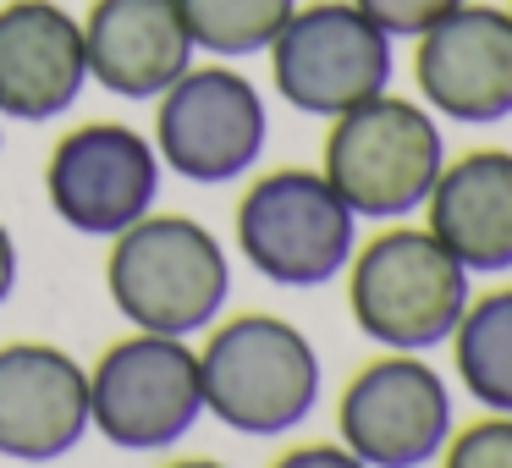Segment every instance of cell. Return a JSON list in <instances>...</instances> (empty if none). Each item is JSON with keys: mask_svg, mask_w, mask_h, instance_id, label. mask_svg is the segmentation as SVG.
I'll return each instance as SVG.
<instances>
[{"mask_svg": "<svg viewBox=\"0 0 512 468\" xmlns=\"http://www.w3.org/2000/svg\"><path fill=\"white\" fill-rule=\"evenodd\" d=\"M507 12H512V6H507Z\"/></svg>", "mask_w": 512, "mask_h": 468, "instance_id": "cell-23", "label": "cell"}, {"mask_svg": "<svg viewBox=\"0 0 512 468\" xmlns=\"http://www.w3.org/2000/svg\"><path fill=\"white\" fill-rule=\"evenodd\" d=\"M353 6L375 28H386L391 39H419L430 23H441L446 12H457L463 0H353Z\"/></svg>", "mask_w": 512, "mask_h": 468, "instance_id": "cell-19", "label": "cell"}, {"mask_svg": "<svg viewBox=\"0 0 512 468\" xmlns=\"http://www.w3.org/2000/svg\"><path fill=\"white\" fill-rule=\"evenodd\" d=\"M105 292L116 314L138 331L193 336L221 320L226 292H232V259L193 215L149 210L122 237H111Z\"/></svg>", "mask_w": 512, "mask_h": 468, "instance_id": "cell-2", "label": "cell"}, {"mask_svg": "<svg viewBox=\"0 0 512 468\" xmlns=\"http://www.w3.org/2000/svg\"><path fill=\"white\" fill-rule=\"evenodd\" d=\"M204 419L199 353L188 336L138 331L111 342L89 369V430L122 452L177 446Z\"/></svg>", "mask_w": 512, "mask_h": 468, "instance_id": "cell-6", "label": "cell"}, {"mask_svg": "<svg viewBox=\"0 0 512 468\" xmlns=\"http://www.w3.org/2000/svg\"><path fill=\"white\" fill-rule=\"evenodd\" d=\"M474 298V276L430 226H391L347 259L353 325L386 353H430L452 342Z\"/></svg>", "mask_w": 512, "mask_h": 468, "instance_id": "cell-1", "label": "cell"}, {"mask_svg": "<svg viewBox=\"0 0 512 468\" xmlns=\"http://www.w3.org/2000/svg\"><path fill=\"white\" fill-rule=\"evenodd\" d=\"M452 364L485 413H512V287L468 298L452 331Z\"/></svg>", "mask_w": 512, "mask_h": 468, "instance_id": "cell-16", "label": "cell"}, {"mask_svg": "<svg viewBox=\"0 0 512 468\" xmlns=\"http://www.w3.org/2000/svg\"><path fill=\"white\" fill-rule=\"evenodd\" d=\"M89 78L122 100H160L193 67L177 0H94L83 17Z\"/></svg>", "mask_w": 512, "mask_h": 468, "instance_id": "cell-14", "label": "cell"}, {"mask_svg": "<svg viewBox=\"0 0 512 468\" xmlns=\"http://www.w3.org/2000/svg\"><path fill=\"white\" fill-rule=\"evenodd\" d=\"M204 413L237 435H287L320 408V353L281 314H237L199 347Z\"/></svg>", "mask_w": 512, "mask_h": 468, "instance_id": "cell-3", "label": "cell"}, {"mask_svg": "<svg viewBox=\"0 0 512 468\" xmlns=\"http://www.w3.org/2000/svg\"><path fill=\"white\" fill-rule=\"evenodd\" d=\"M270 468H369V463H364V457H353L342 441H309V446L281 452Z\"/></svg>", "mask_w": 512, "mask_h": 468, "instance_id": "cell-20", "label": "cell"}, {"mask_svg": "<svg viewBox=\"0 0 512 468\" xmlns=\"http://www.w3.org/2000/svg\"><path fill=\"white\" fill-rule=\"evenodd\" d=\"M182 23H188L193 50H210L221 61H243L270 50V39L287 28L298 0H177Z\"/></svg>", "mask_w": 512, "mask_h": 468, "instance_id": "cell-17", "label": "cell"}, {"mask_svg": "<svg viewBox=\"0 0 512 468\" xmlns=\"http://www.w3.org/2000/svg\"><path fill=\"white\" fill-rule=\"evenodd\" d=\"M89 83L83 23L56 0L0 6V122H56Z\"/></svg>", "mask_w": 512, "mask_h": 468, "instance_id": "cell-13", "label": "cell"}, {"mask_svg": "<svg viewBox=\"0 0 512 468\" xmlns=\"http://www.w3.org/2000/svg\"><path fill=\"white\" fill-rule=\"evenodd\" d=\"M166 468H226V463H215V457H182V463H166Z\"/></svg>", "mask_w": 512, "mask_h": 468, "instance_id": "cell-22", "label": "cell"}, {"mask_svg": "<svg viewBox=\"0 0 512 468\" xmlns=\"http://www.w3.org/2000/svg\"><path fill=\"white\" fill-rule=\"evenodd\" d=\"M89 435V369L50 342L0 347V457L56 463Z\"/></svg>", "mask_w": 512, "mask_h": 468, "instance_id": "cell-12", "label": "cell"}, {"mask_svg": "<svg viewBox=\"0 0 512 468\" xmlns=\"http://www.w3.org/2000/svg\"><path fill=\"white\" fill-rule=\"evenodd\" d=\"M270 83L276 94L303 116H331L353 111V105L375 100L391 89V34L375 28L353 0H314L287 17L276 39H270Z\"/></svg>", "mask_w": 512, "mask_h": 468, "instance_id": "cell-7", "label": "cell"}, {"mask_svg": "<svg viewBox=\"0 0 512 468\" xmlns=\"http://www.w3.org/2000/svg\"><path fill=\"white\" fill-rule=\"evenodd\" d=\"M237 248L265 281L292 292L325 287L358 248V215L325 182V171H265L237 204Z\"/></svg>", "mask_w": 512, "mask_h": 468, "instance_id": "cell-5", "label": "cell"}, {"mask_svg": "<svg viewBox=\"0 0 512 468\" xmlns=\"http://www.w3.org/2000/svg\"><path fill=\"white\" fill-rule=\"evenodd\" d=\"M441 468H512V413H485L479 424L452 430Z\"/></svg>", "mask_w": 512, "mask_h": 468, "instance_id": "cell-18", "label": "cell"}, {"mask_svg": "<svg viewBox=\"0 0 512 468\" xmlns=\"http://www.w3.org/2000/svg\"><path fill=\"white\" fill-rule=\"evenodd\" d=\"M270 138L265 94L232 67H188L155 111V155L199 188L237 182L259 166Z\"/></svg>", "mask_w": 512, "mask_h": 468, "instance_id": "cell-8", "label": "cell"}, {"mask_svg": "<svg viewBox=\"0 0 512 468\" xmlns=\"http://www.w3.org/2000/svg\"><path fill=\"white\" fill-rule=\"evenodd\" d=\"M424 226L452 248L468 276L512 270V149H474L446 160L424 199Z\"/></svg>", "mask_w": 512, "mask_h": 468, "instance_id": "cell-15", "label": "cell"}, {"mask_svg": "<svg viewBox=\"0 0 512 468\" xmlns=\"http://www.w3.org/2000/svg\"><path fill=\"white\" fill-rule=\"evenodd\" d=\"M160 155L127 122H83L61 133L45 160V199L72 232L122 237L133 221L155 210Z\"/></svg>", "mask_w": 512, "mask_h": 468, "instance_id": "cell-10", "label": "cell"}, {"mask_svg": "<svg viewBox=\"0 0 512 468\" xmlns=\"http://www.w3.org/2000/svg\"><path fill=\"white\" fill-rule=\"evenodd\" d=\"M336 430L369 468H424L452 441V391L424 364V353H386L347 380L336 402Z\"/></svg>", "mask_w": 512, "mask_h": 468, "instance_id": "cell-9", "label": "cell"}, {"mask_svg": "<svg viewBox=\"0 0 512 468\" xmlns=\"http://www.w3.org/2000/svg\"><path fill=\"white\" fill-rule=\"evenodd\" d=\"M320 160L325 182L342 193L358 221H408L413 210H424L441 177L446 138L424 100H402L386 89L331 116Z\"/></svg>", "mask_w": 512, "mask_h": 468, "instance_id": "cell-4", "label": "cell"}, {"mask_svg": "<svg viewBox=\"0 0 512 468\" xmlns=\"http://www.w3.org/2000/svg\"><path fill=\"white\" fill-rule=\"evenodd\" d=\"M413 83L435 116L463 127H496L512 116V12L474 6L430 23L413 39Z\"/></svg>", "mask_w": 512, "mask_h": 468, "instance_id": "cell-11", "label": "cell"}, {"mask_svg": "<svg viewBox=\"0 0 512 468\" xmlns=\"http://www.w3.org/2000/svg\"><path fill=\"white\" fill-rule=\"evenodd\" d=\"M17 292V243H12V232L0 226V303Z\"/></svg>", "mask_w": 512, "mask_h": 468, "instance_id": "cell-21", "label": "cell"}]
</instances>
